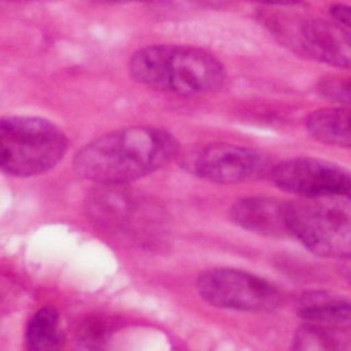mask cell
Returning a JSON list of instances; mask_svg holds the SVG:
<instances>
[{
  "label": "cell",
  "mask_w": 351,
  "mask_h": 351,
  "mask_svg": "<svg viewBox=\"0 0 351 351\" xmlns=\"http://www.w3.org/2000/svg\"><path fill=\"white\" fill-rule=\"evenodd\" d=\"M80 351H104L106 326L100 321H86L78 332Z\"/></svg>",
  "instance_id": "obj_16"
},
{
  "label": "cell",
  "mask_w": 351,
  "mask_h": 351,
  "mask_svg": "<svg viewBox=\"0 0 351 351\" xmlns=\"http://www.w3.org/2000/svg\"><path fill=\"white\" fill-rule=\"evenodd\" d=\"M63 335L58 311L51 306L41 307L29 321L26 351H62Z\"/></svg>",
  "instance_id": "obj_14"
},
{
  "label": "cell",
  "mask_w": 351,
  "mask_h": 351,
  "mask_svg": "<svg viewBox=\"0 0 351 351\" xmlns=\"http://www.w3.org/2000/svg\"><path fill=\"white\" fill-rule=\"evenodd\" d=\"M86 213L100 228L144 241L160 223L158 207L126 185H100L86 197Z\"/></svg>",
  "instance_id": "obj_5"
},
{
  "label": "cell",
  "mask_w": 351,
  "mask_h": 351,
  "mask_svg": "<svg viewBox=\"0 0 351 351\" xmlns=\"http://www.w3.org/2000/svg\"><path fill=\"white\" fill-rule=\"evenodd\" d=\"M247 1H254L261 4H267V5H293L302 0H247Z\"/></svg>",
  "instance_id": "obj_18"
},
{
  "label": "cell",
  "mask_w": 351,
  "mask_h": 351,
  "mask_svg": "<svg viewBox=\"0 0 351 351\" xmlns=\"http://www.w3.org/2000/svg\"><path fill=\"white\" fill-rule=\"evenodd\" d=\"M307 132L318 141L329 145L350 147V110L348 107L321 108L306 118Z\"/></svg>",
  "instance_id": "obj_11"
},
{
  "label": "cell",
  "mask_w": 351,
  "mask_h": 351,
  "mask_svg": "<svg viewBox=\"0 0 351 351\" xmlns=\"http://www.w3.org/2000/svg\"><path fill=\"white\" fill-rule=\"evenodd\" d=\"M195 177L217 184H240L259 180L271 169L270 156L258 148L213 143L191 152L182 162Z\"/></svg>",
  "instance_id": "obj_7"
},
{
  "label": "cell",
  "mask_w": 351,
  "mask_h": 351,
  "mask_svg": "<svg viewBox=\"0 0 351 351\" xmlns=\"http://www.w3.org/2000/svg\"><path fill=\"white\" fill-rule=\"evenodd\" d=\"M285 226L288 236L315 255L340 259L350 256V197L324 196L285 202Z\"/></svg>",
  "instance_id": "obj_3"
},
{
  "label": "cell",
  "mask_w": 351,
  "mask_h": 351,
  "mask_svg": "<svg viewBox=\"0 0 351 351\" xmlns=\"http://www.w3.org/2000/svg\"><path fill=\"white\" fill-rule=\"evenodd\" d=\"M196 288L207 303L219 308L265 313L281 304V293L271 282L236 269H210L200 274Z\"/></svg>",
  "instance_id": "obj_6"
},
{
  "label": "cell",
  "mask_w": 351,
  "mask_h": 351,
  "mask_svg": "<svg viewBox=\"0 0 351 351\" xmlns=\"http://www.w3.org/2000/svg\"><path fill=\"white\" fill-rule=\"evenodd\" d=\"M329 14L332 15V18L337 22L339 26L344 27V29H350L351 27V8L346 4H335L330 7Z\"/></svg>",
  "instance_id": "obj_17"
},
{
  "label": "cell",
  "mask_w": 351,
  "mask_h": 351,
  "mask_svg": "<svg viewBox=\"0 0 351 351\" xmlns=\"http://www.w3.org/2000/svg\"><path fill=\"white\" fill-rule=\"evenodd\" d=\"M178 149V140L167 130L130 126L84 145L75 154L73 166L80 177L99 185H126L165 167Z\"/></svg>",
  "instance_id": "obj_1"
},
{
  "label": "cell",
  "mask_w": 351,
  "mask_h": 351,
  "mask_svg": "<svg viewBox=\"0 0 351 351\" xmlns=\"http://www.w3.org/2000/svg\"><path fill=\"white\" fill-rule=\"evenodd\" d=\"M291 351H351L350 328L306 322L295 332Z\"/></svg>",
  "instance_id": "obj_12"
},
{
  "label": "cell",
  "mask_w": 351,
  "mask_h": 351,
  "mask_svg": "<svg viewBox=\"0 0 351 351\" xmlns=\"http://www.w3.org/2000/svg\"><path fill=\"white\" fill-rule=\"evenodd\" d=\"M232 221L240 228L269 237H288L285 202L270 196L241 197L230 207Z\"/></svg>",
  "instance_id": "obj_10"
},
{
  "label": "cell",
  "mask_w": 351,
  "mask_h": 351,
  "mask_svg": "<svg viewBox=\"0 0 351 351\" xmlns=\"http://www.w3.org/2000/svg\"><path fill=\"white\" fill-rule=\"evenodd\" d=\"M284 41L303 55L336 67L351 63V40L347 29L318 18H303L296 26L281 27Z\"/></svg>",
  "instance_id": "obj_9"
},
{
  "label": "cell",
  "mask_w": 351,
  "mask_h": 351,
  "mask_svg": "<svg viewBox=\"0 0 351 351\" xmlns=\"http://www.w3.org/2000/svg\"><path fill=\"white\" fill-rule=\"evenodd\" d=\"M317 92L328 100L347 106L351 99L350 80L337 75H326L317 82Z\"/></svg>",
  "instance_id": "obj_15"
},
{
  "label": "cell",
  "mask_w": 351,
  "mask_h": 351,
  "mask_svg": "<svg viewBox=\"0 0 351 351\" xmlns=\"http://www.w3.org/2000/svg\"><path fill=\"white\" fill-rule=\"evenodd\" d=\"M128 71L137 84L184 97L215 93L226 81V70L213 53L180 44H155L136 51Z\"/></svg>",
  "instance_id": "obj_2"
},
{
  "label": "cell",
  "mask_w": 351,
  "mask_h": 351,
  "mask_svg": "<svg viewBox=\"0 0 351 351\" xmlns=\"http://www.w3.org/2000/svg\"><path fill=\"white\" fill-rule=\"evenodd\" d=\"M69 148V138L52 122L36 117L0 119V170L30 177L55 167Z\"/></svg>",
  "instance_id": "obj_4"
},
{
  "label": "cell",
  "mask_w": 351,
  "mask_h": 351,
  "mask_svg": "<svg viewBox=\"0 0 351 351\" xmlns=\"http://www.w3.org/2000/svg\"><path fill=\"white\" fill-rule=\"evenodd\" d=\"M299 315L311 324L350 328L351 306L347 299L314 292L303 296Z\"/></svg>",
  "instance_id": "obj_13"
},
{
  "label": "cell",
  "mask_w": 351,
  "mask_h": 351,
  "mask_svg": "<svg viewBox=\"0 0 351 351\" xmlns=\"http://www.w3.org/2000/svg\"><path fill=\"white\" fill-rule=\"evenodd\" d=\"M96 3L103 4H119V3H130V1H144V0H93Z\"/></svg>",
  "instance_id": "obj_19"
},
{
  "label": "cell",
  "mask_w": 351,
  "mask_h": 351,
  "mask_svg": "<svg viewBox=\"0 0 351 351\" xmlns=\"http://www.w3.org/2000/svg\"><path fill=\"white\" fill-rule=\"evenodd\" d=\"M269 174L280 189L302 197H350L351 193L350 171L322 159H287L271 166Z\"/></svg>",
  "instance_id": "obj_8"
}]
</instances>
